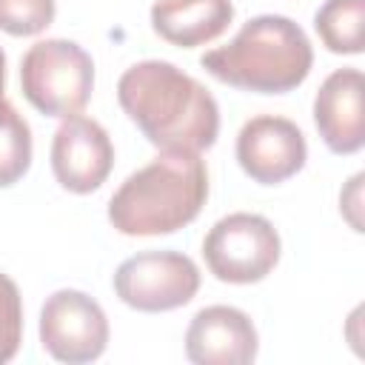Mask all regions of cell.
I'll use <instances>...</instances> for the list:
<instances>
[{
    "label": "cell",
    "instance_id": "cell-16",
    "mask_svg": "<svg viewBox=\"0 0 365 365\" xmlns=\"http://www.w3.org/2000/svg\"><path fill=\"white\" fill-rule=\"evenodd\" d=\"M23 342V299L11 277L0 271V365L14 359Z\"/></svg>",
    "mask_w": 365,
    "mask_h": 365
},
{
    "label": "cell",
    "instance_id": "cell-15",
    "mask_svg": "<svg viewBox=\"0 0 365 365\" xmlns=\"http://www.w3.org/2000/svg\"><path fill=\"white\" fill-rule=\"evenodd\" d=\"M54 11V0H0V29L14 37H31L51 26Z\"/></svg>",
    "mask_w": 365,
    "mask_h": 365
},
{
    "label": "cell",
    "instance_id": "cell-3",
    "mask_svg": "<svg viewBox=\"0 0 365 365\" xmlns=\"http://www.w3.org/2000/svg\"><path fill=\"white\" fill-rule=\"evenodd\" d=\"M200 66L234 88L282 94L308 77L314 66V48L308 34L291 17L259 14L242 23L228 46L205 51Z\"/></svg>",
    "mask_w": 365,
    "mask_h": 365
},
{
    "label": "cell",
    "instance_id": "cell-7",
    "mask_svg": "<svg viewBox=\"0 0 365 365\" xmlns=\"http://www.w3.org/2000/svg\"><path fill=\"white\" fill-rule=\"evenodd\" d=\"M40 342L57 362H91L108 345L106 311L88 294L77 288H60L43 302Z\"/></svg>",
    "mask_w": 365,
    "mask_h": 365
},
{
    "label": "cell",
    "instance_id": "cell-13",
    "mask_svg": "<svg viewBox=\"0 0 365 365\" xmlns=\"http://www.w3.org/2000/svg\"><path fill=\"white\" fill-rule=\"evenodd\" d=\"M362 20H365V0H325L314 14V29L328 51L359 54Z\"/></svg>",
    "mask_w": 365,
    "mask_h": 365
},
{
    "label": "cell",
    "instance_id": "cell-9",
    "mask_svg": "<svg viewBox=\"0 0 365 365\" xmlns=\"http://www.w3.org/2000/svg\"><path fill=\"white\" fill-rule=\"evenodd\" d=\"M114 165V145L106 128L83 114L66 117L51 140V171L66 191H97Z\"/></svg>",
    "mask_w": 365,
    "mask_h": 365
},
{
    "label": "cell",
    "instance_id": "cell-4",
    "mask_svg": "<svg viewBox=\"0 0 365 365\" xmlns=\"http://www.w3.org/2000/svg\"><path fill=\"white\" fill-rule=\"evenodd\" d=\"M20 86L40 114L66 120L86 108L94 88V63L74 40H40L20 60Z\"/></svg>",
    "mask_w": 365,
    "mask_h": 365
},
{
    "label": "cell",
    "instance_id": "cell-12",
    "mask_svg": "<svg viewBox=\"0 0 365 365\" xmlns=\"http://www.w3.org/2000/svg\"><path fill=\"white\" fill-rule=\"evenodd\" d=\"M231 20V0H157L151 6L154 31L180 48H194L217 40Z\"/></svg>",
    "mask_w": 365,
    "mask_h": 365
},
{
    "label": "cell",
    "instance_id": "cell-14",
    "mask_svg": "<svg viewBox=\"0 0 365 365\" xmlns=\"http://www.w3.org/2000/svg\"><path fill=\"white\" fill-rule=\"evenodd\" d=\"M31 165V128L9 103L0 114V188L14 185Z\"/></svg>",
    "mask_w": 365,
    "mask_h": 365
},
{
    "label": "cell",
    "instance_id": "cell-5",
    "mask_svg": "<svg viewBox=\"0 0 365 365\" xmlns=\"http://www.w3.org/2000/svg\"><path fill=\"white\" fill-rule=\"evenodd\" d=\"M202 257L217 279L251 285L265 279L279 262V234L262 214L237 211L211 225Z\"/></svg>",
    "mask_w": 365,
    "mask_h": 365
},
{
    "label": "cell",
    "instance_id": "cell-10",
    "mask_svg": "<svg viewBox=\"0 0 365 365\" xmlns=\"http://www.w3.org/2000/svg\"><path fill=\"white\" fill-rule=\"evenodd\" d=\"M259 348L257 328L234 305H208L185 331V356L197 365H248Z\"/></svg>",
    "mask_w": 365,
    "mask_h": 365
},
{
    "label": "cell",
    "instance_id": "cell-8",
    "mask_svg": "<svg viewBox=\"0 0 365 365\" xmlns=\"http://www.w3.org/2000/svg\"><path fill=\"white\" fill-rule=\"evenodd\" d=\"M237 160L251 180L262 185H277L305 165L308 145L297 123L277 114H259L240 128Z\"/></svg>",
    "mask_w": 365,
    "mask_h": 365
},
{
    "label": "cell",
    "instance_id": "cell-17",
    "mask_svg": "<svg viewBox=\"0 0 365 365\" xmlns=\"http://www.w3.org/2000/svg\"><path fill=\"white\" fill-rule=\"evenodd\" d=\"M6 106H9V100H6V54L0 48V114Z\"/></svg>",
    "mask_w": 365,
    "mask_h": 365
},
{
    "label": "cell",
    "instance_id": "cell-2",
    "mask_svg": "<svg viewBox=\"0 0 365 365\" xmlns=\"http://www.w3.org/2000/svg\"><path fill=\"white\" fill-rule=\"evenodd\" d=\"M208 197V171L194 151H163L128 174L108 200V222L125 237H157L188 225Z\"/></svg>",
    "mask_w": 365,
    "mask_h": 365
},
{
    "label": "cell",
    "instance_id": "cell-11",
    "mask_svg": "<svg viewBox=\"0 0 365 365\" xmlns=\"http://www.w3.org/2000/svg\"><path fill=\"white\" fill-rule=\"evenodd\" d=\"M362 88L365 80L359 68H336L325 77L314 97L317 131L334 154H354L365 143Z\"/></svg>",
    "mask_w": 365,
    "mask_h": 365
},
{
    "label": "cell",
    "instance_id": "cell-6",
    "mask_svg": "<svg viewBox=\"0 0 365 365\" xmlns=\"http://www.w3.org/2000/svg\"><path fill=\"white\" fill-rule=\"evenodd\" d=\"M114 291L134 311H174L200 291V268L180 251H140L114 271Z\"/></svg>",
    "mask_w": 365,
    "mask_h": 365
},
{
    "label": "cell",
    "instance_id": "cell-1",
    "mask_svg": "<svg viewBox=\"0 0 365 365\" xmlns=\"http://www.w3.org/2000/svg\"><path fill=\"white\" fill-rule=\"evenodd\" d=\"M123 111L163 151H205L220 131L214 94L168 60H143L117 83Z\"/></svg>",
    "mask_w": 365,
    "mask_h": 365
}]
</instances>
